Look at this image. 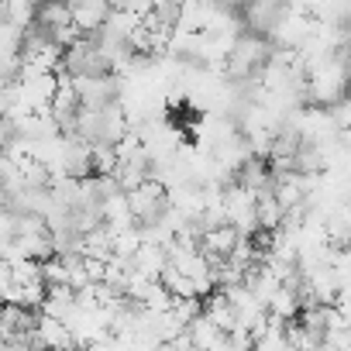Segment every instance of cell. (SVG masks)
<instances>
[{"mask_svg": "<svg viewBox=\"0 0 351 351\" xmlns=\"http://www.w3.org/2000/svg\"><path fill=\"white\" fill-rule=\"evenodd\" d=\"M272 56H276V45H272L269 38H262V35H255V32H245V35L234 42L231 56H228L224 76H228L231 83H248V80H255V76H262V73L269 69Z\"/></svg>", "mask_w": 351, "mask_h": 351, "instance_id": "6da1fadb", "label": "cell"}, {"mask_svg": "<svg viewBox=\"0 0 351 351\" xmlns=\"http://www.w3.org/2000/svg\"><path fill=\"white\" fill-rule=\"evenodd\" d=\"M62 69L73 80H90V76H110L114 73V66L107 62V56L100 52V45L93 38H80L73 49H66Z\"/></svg>", "mask_w": 351, "mask_h": 351, "instance_id": "7a4b0ae2", "label": "cell"}, {"mask_svg": "<svg viewBox=\"0 0 351 351\" xmlns=\"http://www.w3.org/2000/svg\"><path fill=\"white\" fill-rule=\"evenodd\" d=\"M76 83V93H80V104L83 110H104V107H114L121 104L124 97V80L121 76H90V80H73Z\"/></svg>", "mask_w": 351, "mask_h": 351, "instance_id": "3957f363", "label": "cell"}, {"mask_svg": "<svg viewBox=\"0 0 351 351\" xmlns=\"http://www.w3.org/2000/svg\"><path fill=\"white\" fill-rule=\"evenodd\" d=\"M128 200H131V210H134V217H138V228H148V224L162 221V217L172 210V204H169V186H162V183H155V180H148L145 186H138L134 193H128Z\"/></svg>", "mask_w": 351, "mask_h": 351, "instance_id": "277c9868", "label": "cell"}, {"mask_svg": "<svg viewBox=\"0 0 351 351\" xmlns=\"http://www.w3.org/2000/svg\"><path fill=\"white\" fill-rule=\"evenodd\" d=\"M289 14L286 4H276V0H262V4H245L241 8V21L248 25V32L272 38V32L282 25V18Z\"/></svg>", "mask_w": 351, "mask_h": 351, "instance_id": "5b68a950", "label": "cell"}, {"mask_svg": "<svg viewBox=\"0 0 351 351\" xmlns=\"http://www.w3.org/2000/svg\"><path fill=\"white\" fill-rule=\"evenodd\" d=\"M73 11V25L83 32V38H93L104 32V25L114 18V8L104 4V0H76V4H69Z\"/></svg>", "mask_w": 351, "mask_h": 351, "instance_id": "8992f818", "label": "cell"}, {"mask_svg": "<svg viewBox=\"0 0 351 351\" xmlns=\"http://www.w3.org/2000/svg\"><path fill=\"white\" fill-rule=\"evenodd\" d=\"M241 241H245V238H241L231 224H224V228H217V231H207V234H204L200 252H204V255L214 262V269H217V265H224V262L234 255V248H238Z\"/></svg>", "mask_w": 351, "mask_h": 351, "instance_id": "52a82bcc", "label": "cell"}, {"mask_svg": "<svg viewBox=\"0 0 351 351\" xmlns=\"http://www.w3.org/2000/svg\"><path fill=\"white\" fill-rule=\"evenodd\" d=\"M76 310H80V293H76V289H69V286H56V289H49L45 306H42V313H45V317L62 320V324H69V320L76 317Z\"/></svg>", "mask_w": 351, "mask_h": 351, "instance_id": "ba28073f", "label": "cell"}, {"mask_svg": "<svg viewBox=\"0 0 351 351\" xmlns=\"http://www.w3.org/2000/svg\"><path fill=\"white\" fill-rule=\"evenodd\" d=\"M38 25H42L49 35L69 28V25H73V11H69V4H42V8H38Z\"/></svg>", "mask_w": 351, "mask_h": 351, "instance_id": "9c48e42d", "label": "cell"}, {"mask_svg": "<svg viewBox=\"0 0 351 351\" xmlns=\"http://www.w3.org/2000/svg\"><path fill=\"white\" fill-rule=\"evenodd\" d=\"M330 117H334V124H337V134H341V131H351V97H344L337 107H330Z\"/></svg>", "mask_w": 351, "mask_h": 351, "instance_id": "30bf717a", "label": "cell"}]
</instances>
